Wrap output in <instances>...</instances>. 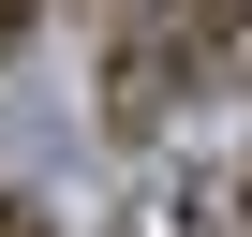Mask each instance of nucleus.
Segmentation results:
<instances>
[{"label": "nucleus", "instance_id": "f257e3e1", "mask_svg": "<svg viewBox=\"0 0 252 237\" xmlns=\"http://www.w3.org/2000/svg\"><path fill=\"white\" fill-rule=\"evenodd\" d=\"M178 237H252V193H178Z\"/></svg>", "mask_w": 252, "mask_h": 237}, {"label": "nucleus", "instance_id": "f03ea898", "mask_svg": "<svg viewBox=\"0 0 252 237\" xmlns=\"http://www.w3.org/2000/svg\"><path fill=\"white\" fill-rule=\"evenodd\" d=\"M0 237H60V222H45V207H30V193H0Z\"/></svg>", "mask_w": 252, "mask_h": 237}, {"label": "nucleus", "instance_id": "7ed1b4c3", "mask_svg": "<svg viewBox=\"0 0 252 237\" xmlns=\"http://www.w3.org/2000/svg\"><path fill=\"white\" fill-rule=\"evenodd\" d=\"M15 30H30V0H0V45H15Z\"/></svg>", "mask_w": 252, "mask_h": 237}]
</instances>
